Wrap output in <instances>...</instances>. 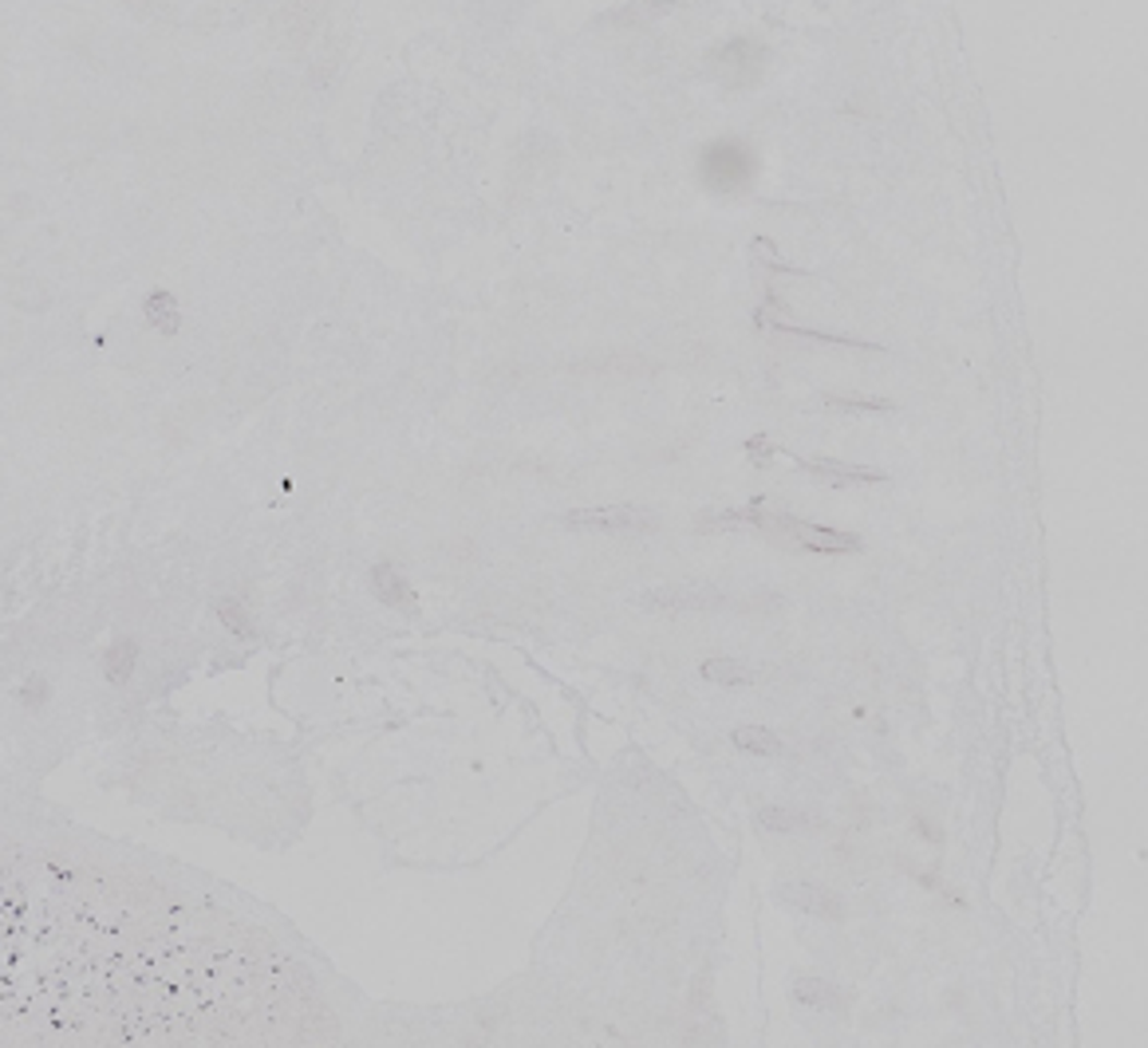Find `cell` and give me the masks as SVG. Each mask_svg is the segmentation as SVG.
<instances>
[{
  "instance_id": "6da1fadb",
  "label": "cell",
  "mask_w": 1148,
  "mask_h": 1048,
  "mask_svg": "<svg viewBox=\"0 0 1148 1048\" xmlns=\"http://www.w3.org/2000/svg\"><path fill=\"white\" fill-rule=\"evenodd\" d=\"M758 155L742 138H714L699 150V178L714 194H738L754 182Z\"/></svg>"
},
{
  "instance_id": "7a4b0ae2",
  "label": "cell",
  "mask_w": 1148,
  "mask_h": 1048,
  "mask_svg": "<svg viewBox=\"0 0 1148 1048\" xmlns=\"http://www.w3.org/2000/svg\"><path fill=\"white\" fill-rule=\"evenodd\" d=\"M565 524L580 528V533L636 536V533H652L655 513L652 509H640V504H601V509H572V513L565 516Z\"/></svg>"
},
{
  "instance_id": "3957f363",
  "label": "cell",
  "mask_w": 1148,
  "mask_h": 1048,
  "mask_svg": "<svg viewBox=\"0 0 1148 1048\" xmlns=\"http://www.w3.org/2000/svg\"><path fill=\"white\" fill-rule=\"evenodd\" d=\"M762 63H765V48L758 40H730L726 48L714 52V72L726 87H750V83L762 75Z\"/></svg>"
},
{
  "instance_id": "277c9868",
  "label": "cell",
  "mask_w": 1148,
  "mask_h": 1048,
  "mask_svg": "<svg viewBox=\"0 0 1148 1048\" xmlns=\"http://www.w3.org/2000/svg\"><path fill=\"white\" fill-rule=\"evenodd\" d=\"M782 903L801 911L809 918H821V923H845L848 906L837 891H829L821 884H786L782 887Z\"/></svg>"
},
{
  "instance_id": "5b68a950",
  "label": "cell",
  "mask_w": 1148,
  "mask_h": 1048,
  "mask_svg": "<svg viewBox=\"0 0 1148 1048\" xmlns=\"http://www.w3.org/2000/svg\"><path fill=\"white\" fill-rule=\"evenodd\" d=\"M640 604L648 611H718L726 604V596L718 587H652L643 592Z\"/></svg>"
},
{
  "instance_id": "8992f818",
  "label": "cell",
  "mask_w": 1148,
  "mask_h": 1048,
  "mask_svg": "<svg viewBox=\"0 0 1148 1048\" xmlns=\"http://www.w3.org/2000/svg\"><path fill=\"white\" fill-rule=\"evenodd\" d=\"M801 470H806L809 477H818L821 485H837V489L889 482V473L884 470H872V465H848V462H837V458H809V462H801Z\"/></svg>"
},
{
  "instance_id": "52a82bcc",
  "label": "cell",
  "mask_w": 1148,
  "mask_h": 1048,
  "mask_svg": "<svg viewBox=\"0 0 1148 1048\" xmlns=\"http://www.w3.org/2000/svg\"><path fill=\"white\" fill-rule=\"evenodd\" d=\"M794 997L813 1013H845V994L825 977H797Z\"/></svg>"
},
{
  "instance_id": "ba28073f",
  "label": "cell",
  "mask_w": 1148,
  "mask_h": 1048,
  "mask_svg": "<svg viewBox=\"0 0 1148 1048\" xmlns=\"http://www.w3.org/2000/svg\"><path fill=\"white\" fill-rule=\"evenodd\" d=\"M758 324L765 328H777L786 336H797V340H809V343H821V348H860V351H880V343H865V340H848V336H829V331H813V328H797L789 319H774V316H762Z\"/></svg>"
},
{
  "instance_id": "9c48e42d",
  "label": "cell",
  "mask_w": 1148,
  "mask_h": 1048,
  "mask_svg": "<svg viewBox=\"0 0 1148 1048\" xmlns=\"http://www.w3.org/2000/svg\"><path fill=\"white\" fill-rule=\"evenodd\" d=\"M699 674H703L706 682H718V686H754L758 682V670H750L746 662H738V658H706L703 667H699Z\"/></svg>"
},
{
  "instance_id": "30bf717a",
  "label": "cell",
  "mask_w": 1148,
  "mask_h": 1048,
  "mask_svg": "<svg viewBox=\"0 0 1148 1048\" xmlns=\"http://www.w3.org/2000/svg\"><path fill=\"white\" fill-rule=\"evenodd\" d=\"M730 741H735L742 753H758V757H782V753H786V741L777 738L774 730H765V726H738V730L730 733Z\"/></svg>"
},
{
  "instance_id": "8fae6325",
  "label": "cell",
  "mask_w": 1148,
  "mask_h": 1048,
  "mask_svg": "<svg viewBox=\"0 0 1148 1048\" xmlns=\"http://www.w3.org/2000/svg\"><path fill=\"white\" fill-rule=\"evenodd\" d=\"M372 584H375V592H379L383 604L399 607V611H414V592L403 584V576H399L395 568L379 564V568L372 572Z\"/></svg>"
},
{
  "instance_id": "7c38bea8",
  "label": "cell",
  "mask_w": 1148,
  "mask_h": 1048,
  "mask_svg": "<svg viewBox=\"0 0 1148 1048\" xmlns=\"http://www.w3.org/2000/svg\"><path fill=\"white\" fill-rule=\"evenodd\" d=\"M758 824L770 828V832H806V828H813V820L794 813V808H758Z\"/></svg>"
},
{
  "instance_id": "4fadbf2b",
  "label": "cell",
  "mask_w": 1148,
  "mask_h": 1048,
  "mask_svg": "<svg viewBox=\"0 0 1148 1048\" xmlns=\"http://www.w3.org/2000/svg\"><path fill=\"white\" fill-rule=\"evenodd\" d=\"M675 4H684V0H636V4H628L624 12H616V21L648 24V21H655V16H663V12H672Z\"/></svg>"
},
{
  "instance_id": "5bb4252c",
  "label": "cell",
  "mask_w": 1148,
  "mask_h": 1048,
  "mask_svg": "<svg viewBox=\"0 0 1148 1048\" xmlns=\"http://www.w3.org/2000/svg\"><path fill=\"white\" fill-rule=\"evenodd\" d=\"M821 406H829V411H841V414H889L892 411V402L889 399H821Z\"/></svg>"
},
{
  "instance_id": "9a60e30c",
  "label": "cell",
  "mask_w": 1148,
  "mask_h": 1048,
  "mask_svg": "<svg viewBox=\"0 0 1148 1048\" xmlns=\"http://www.w3.org/2000/svg\"><path fill=\"white\" fill-rule=\"evenodd\" d=\"M746 453H750L758 465H765L777 450H774V442H770V438H762V434H758V438H750V442H746Z\"/></svg>"
},
{
  "instance_id": "2e32d148",
  "label": "cell",
  "mask_w": 1148,
  "mask_h": 1048,
  "mask_svg": "<svg viewBox=\"0 0 1148 1048\" xmlns=\"http://www.w3.org/2000/svg\"><path fill=\"white\" fill-rule=\"evenodd\" d=\"M916 828H920V832H923V836H928V840H931V843H940V840H943V836H940V832H935V828H931V824H928V820H916Z\"/></svg>"
}]
</instances>
